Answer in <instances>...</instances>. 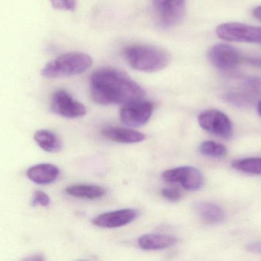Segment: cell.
Returning a JSON list of instances; mask_svg holds the SVG:
<instances>
[{
    "mask_svg": "<svg viewBox=\"0 0 261 261\" xmlns=\"http://www.w3.org/2000/svg\"><path fill=\"white\" fill-rule=\"evenodd\" d=\"M198 123L201 128L219 137L228 139L231 137L234 133L231 120L219 110H207L202 112L198 116Z\"/></svg>",
    "mask_w": 261,
    "mask_h": 261,
    "instance_id": "5b68a950",
    "label": "cell"
},
{
    "mask_svg": "<svg viewBox=\"0 0 261 261\" xmlns=\"http://www.w3.org/2000/svg\"><path fill=\"white\" fill-rule=\"evenodd\" d=\"M244 62L250 64L253 67L261 69V58L260 57H251V58H245Z\"/></svg>",
    "mask_w": 261,
    "mask_h": 261,
    "instance_id": "484cf974",
    "label": "cell"
},
{
    "mask_svg": "<svg viewBox=\"0 0 261 261\" xmlns=\"http://www.w3.org/2000/svg\"><path fill=\"white\" fill-rule=\"evenodd\" d=\"M177 239L164 234H147L138 239V245L145 251H158L171 248L176 245Z\"/></svg>",
    "mask_w": 261,
    "mask_h": 261,
    "instance_id": "9a60e30c",
    "label": "cell"
},
{
    "mask_svg": "<svg viewBox=\"0 0 261 261\" xmlns=\"http://www.w3.org/2000/svg\"><path fill=\"white\" fill-rule=\"evenodd\" d=\"M199 151L207 157L222 158L227 155L226 147L215 141H204L199 146Z\"/></svg>",
    "mask_w": 261,
    "mask_h": 261,
    "instance_id": "ffe728a7",
    "label": "cell"
},
{
    "mask_svg": "<svg viewBox=\"0 0 261 261\" xmlns=\"http://www.w3.org/2000/svg\"><path fill=\"white\" fill-rule=\"evenodd\" d=\"M138 216L137 210L125 208L99 215L93 219V224L99 228H120L133 222Z\"/></svg>",
    "mask_w": 261,
    "mask_h": 261,
    "instance_id": "8fae6325",
    "label": "cell"
},
{
    "mask_svg": "<svg viewBox=\"0 0 261 261\" xmlns=\"http://www.w3.org/2000/svg\"><path fill=\"white\" fill-rule=\"evenodd\" d=\"M153 103L141 99L123 104L120 110V119L124 125L139 127L145 125L153 114Z\"/></svg>",
    "mask_w": 261,
    "mask_h": 261,
    "instance_id": "8992f818",
    "label": "cell"
},
{
    "mask_svg": "<svg viewBox=\"0 0 261 261\" xmlns=\"http://www.w3.org/2000/svg\"><path fill=\"white\" fill-rule=\"evenodd\" d=\"M246 249L253 254H261V241H255L247 245Z\"/></svg>",
    "mask_w": 261,
    "mask_h": 261,
    "instance_id": "d4e9b609",
    "label": "cell"
},
{
    "mask_svg": "<svg viewBox=\"0 0 261 261\" xmlns=\"http://www.w3.org/2000/svg\"><path fill=\"white\" fill-rule=\"evenodd\" d=\"M257 112H258L259 115H260L261 117V100L259 101L258 104H257Z\"/></svg>",
    "mask_w": 261,
    "mask_h": 261,
    "instance_id": "83f0119b",
    "label": "cell"
},
{
    "mask_svg": "<svg viewBox=\"0 0 261 261\" xmlns=\"http://www.w3.org/2000/svg\"><path fill=\"white\" fill-rule=\"evenodd\" d=\"M93 64L91 57L83 52L63 54L45 64L41 74L46 78L75 76L87 72Z\"/></svg>",
    "mask_w": 261,
    "mask_h": 261,
    "instance_id": "3957f363",
    "label": "cell"
},
{
    "mask_svg": "<svg viewBox=\"0 0 261 261\" xmlns=\"http://www.w3.org/2000/svg\"><path fill=\"white\" fill-rule=\"evenodd\" d=\"M90 93L96 104L117 105L144 98V89L127 74L116 68L96 70L90 79Z\"/></svg>",
    "mask_w": 261,
    "mask_h": 261,
    "instance_id": "6da1fadb",
    "label": "cell"
},
{
    "mask_svg": "<svg viewBox=\"0 0 261 261\" xmlns=\"http://www.w3.org/2000/svg\"><path fill=\"white\" fill-rule=\"evenodd\" d=\"M123 56L128 65L139 72L153 73L167 67L171 55L165 49L151 44H132L124 49Z\"/></svg>",
    "mask_w": 261,
    "mask_h": 261,
    "instance_id": "7a4b0ae2",
    "label": "cell"
},
{
    "mask_svg": "<svg viewBox=\"0 0 261 261\" xmlns=\"http://www.w3.org/2000/svg\"><path fill=\"white\" fill-rule=\"evenodd\" d=\"M163 179L170 183H180L188 191H197L203 185L202 173L193 167H181L166 170L162 174Z\"/></svg>",
    "mask_w": 261,
    "mask_h": 261,
    "instance_id": "9c48e42d",
    "label": "cell"
},
{
    "mask_svg": "<svg viewBox=\"0 0 261 261\" xmlns=\"http://www.w3.org/2000/svg\"><path fill=\"white\" fill-rule=\"evenodd\" d=\"M195 211L205 223L217 225L222 223L226 218L225 210L210 202H198L194 205Z\"/></svg>",
    "mask_w": 261,
    "mask_h": 261,
    "instance_id": "5bb4252c",
    "label": "cell"
},
{
    "mask_svg": "<svg viewBox=\"0 0 261 261\" xmlns=\"http://www.w3.org/2000/svg\"><path fill=\"white\" fill-rule=\"evenodd\" d=\"M216 34L225 41L261 44V27L259 26L237 22L225 23L218 26Z\"/></svg>",
    "mask_w": 261,
    "mask_h": 261,
    "instance_id": "277c9868",
    "label": "cell"
},
{
    "mask_svg": "<svg viewBox=\"0 0 261 261\" xmlns=\"http://www.w3.org/2000/svg\"><path fill=\"white\" fill-rule=\"evenodd\" d=\"M102 135L110 140L120 144H137L145 139V135L130 128L108 127L102 130Z\"/></svg>",
    "mask_w": 261,
    "mask_h": 261,
    "instance_id": "7c38bea8",
    "label": "cell"
},
{
    "mask_svg": "<svg viewBox=\"0 0 261 261\" xmlns=\"http://www.w3.org/2000/svg\"><path fill=\"white\" fill-rule=\"evenodd\" d=\"M60 170L52 164L42 163L34 165L28 170L27 176L38 185H48L58 179Z\"/></svg>",
    "mask_w": 261,
    "mask_h": 261,
    "instance_id": "4fadbf2b",
    "label": "cell"
},
{
    "mask_svg": "<svg viewBox=\"0 0 261 261\" xmlns=\"http://www.w3.org/2000/svg\"><path fill=\"white\" fill-rule=\"evenodd\" d=\"M243 88L252 93L259 95L261 92V78L260 77H248L245 80Z\"/></svg>",
    "mask_w": 261,
    "mask_h": 261,
    "instance_id": "44dd1931",
    "label": "cell"
},
{
    "mask_svg": "<svg viewBox=\"0 0 261 261\" xmlns=\"http://www.w3.org/2000/svg\"><path fill=\"white\" fill-rule=\"evenodd\" d=\"M35 142L44 151L56 153L62 148V144L58 136L47 130H38L34 136Z\"/></svg>",
    "mask_w": 261,
    "mask_h": 261,
    "instance_id": "e0dca14e",
    "label": "cell"
},
{
    "mask_svg": "<svg viewBox=\"0 0 261 261\" xmlns=\"http://www.w3.org/2000/svg\"><path fill=\"white\" fill-rule=\"evenodd\" d=\"M161 195L170 202H176L180 200L182 195L176 188H165L161 190Z\"/></svg>",
    "mask_w": 261,
    "mask_h": 261,
    "instance_id": "cb8c5ba5",
    "label": "cell"
},
{
    "mask_svg": "<svg viewBox=\"0 0 261 261\" xmlns=\"http://www.w3.org/2000/svg\"><path fill=\"white\" fill-rule=\"evenodd\" d=\"M232 167L246 174L261 175V157L237 159L232 162Z\"/></svg>",
    "mask_w": 261,
    "mask_h": 261,
    "instance_id": "d6986e66",
    "label": "cell"
},
{
    "mask_svg": "<svg viewBox=\"0 0 261 261\" xmlns=\"http://www.w3.org/2000/svg\"><path fill=\"white\" fill-rule=\"evenodd\" d=\"M208 57L214 67L223 72L232 70L245 61L236 48L222 43L213 45L208 51Z\"/></svg>",
    "mask_w": 261,
    "mask_h": 261,
    "instance_id": "ba28073f",
    "label": "cell"
},
{
    "mask_svg": "<svg viewBox=\"0 0 261 261\" xmlns=\"http://www.w3.org/2000/svg\"><path fill=\"white\" fill-rule=\"evenodd\" d=\"M257 97L256 93L243 88L241 91L228 92L225 95V100L234 107L248 108L254 104Z\"/></svg>",
    "mask_w": 261,
    "mask_h": 261,
    "instance_id": "ac0fdd59",
    "label": "cell"
},
{
    "mask_svg": "<svg viewBox=\"0 0 261 261\" xmlns=\"http://www.w3.org/2000/svg\"><path fill=\"white\" fill-rule=\"evenodd\" d=\"M153 6L160 24L164 27L179 24L185 16V0H153Z\"/></svg>",
    "mask_w": 261,
    "mask_h": 261,
    "instance_id": "52a82bcc",
    "label": "cell"
},
{
    "mask_svg": "<svg viewBox=\"0 0 261 261\" xmlns=\"http://www.w3.org/2000/svg\"><path fill=\"white\" fill-rule=\"evenodd\" d=\"M253 15L255 18L261 21V6L254 9V10L253 11Z\"/></svg>",
    "mask_w": 261,
    "mask_h": 261,
    "instance_id": "4316f807",
    "label": "cell"
},
{
    "mask_svg": "<svg viewBox=\"0 0 261 261\" xmlns=\"http://www.w3.org/2000/svg\"><path fill=\"white\" fill-rule=\"evenodd\" d=\"M50 202V198L44 192L36 191L34 193L32 200V206H38V205L43 207L48 206Z\"/></svg>",
    "mask_w": 261,
    "mask_h": 261,
    "instance_id": "603a6c76",
    "label": "cell"
},
{
    "mask_svg": "<svg viewBox=\"0 0 261 261\" xmlns=\"http://www.w3.org/2000/svg\"><path fill=\"white\" fill-rule=\"evenodd\" d=\"M50 109L53 113L68 119L81 117L87 113L85 106L73 99L71 95L64 90H57L54 93Z\"/></svg>",
    "mask_w": 261,
    "mask_h": 261,
    "instance_id": "30bf717a",
    "label": "cell"
},
{
    "mask_svg": "<svg viewBox=\"0 0 261 261\" xmlns=\"http://www.w3.org/2000/svg\"><path fill=\"white\" fill-rule=\"evenodd\" d=\"M52 7L58 10L74 11L77 0H50Z\"/></svg>",
    "mask_w": 261,
    "mask_h": 261,
    "instance_id": "7402d4cb",
    "label": "cell"
},
{
    "mask_svg": "<svg viewBox=\"0 0 261 261\" xmlns=\"http://www.w3.org/2000/svg\"><path fill=\"white\" fill-rule=\"evenodd\" d=\"M66 193L73 197L80 199H97L105 196L106 191L102 187L99 185H87V184H77L67 187Z\"/></svg>",
    "mask_w": 261,
    "mask_h": 261,
    "instance_id": "2e32d148",
    "label": "cell"
}]
</instances>
